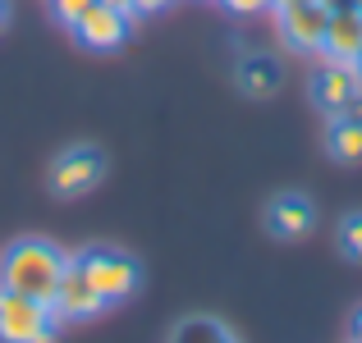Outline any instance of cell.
I'll list each match as a JSON object with an SVG mask.
<instances>
[{
	"instance_id": "cell-1",
	"label": "cell",
	"mask_w": 362,
	"mask_h": 343,
	"mask_svg": "<svg viewBox=\"0 0 362 343\" xmlns=\"http://www.w3.org/2000/svg\"><path fill=\"white\" fill-rule=\"evenodd\" d=\"M69 265V256L46 238H18L0 252V289L23 293V298L51 302L60 289V275Z\"/></svg>"
},
{
	"instance_id": "cell-2",
	"label": "cell",
	"mask_w": 362,
	"mask_h": 343,
	"mask_svg": "<svg viewBox=\"0 0 362 343\" xmlns=\"http://www.w3.org/2000/svg\"><path fill=\"white\" fill-rule=\"evenodd\" d=\"M55 335H60V320L51 302L0 289V343H55Z\"/></svg>"
},
{
	"instance_id": "cell-3",
	"label": "cell",
	"mask_w": 362,
	"mask_h": 343,
	"mask_svg": "<svg viewBox=\"0 0 362 343\" xmlns=\"http://www.w3.org/2000/svg\"><path fill=\"white\" fill-rule=\"evenodd\" d=\"M78 265H83V275L92 279V289L106 298V307L133 298L138 284H142L138 261H133L129 252H119V247H88V252H78Z\"/></svg>"
},
{
	"instance_id": "cell-4",
	"label": "cell",
	"mask_w": 362,
	"mask_h": 343,
	"mask_svg": "<svg viewBox=\"0 0 362 343\" xmlns=\"http://www.w3.org/2000/svg\"><path fill=\"white\" fill-rule=\"evenodd\" d=\"M106 179V156H101L97 147H88V142H78V147L60 151V156L51 160V193L55 197H83L92 193V188Z\"/></svg>"
},
{
	"instance_id": "cell-5",
	"label": "cell",
	"mask_w": 362,
	"mask_h": 343,
	"mask_svg": "<svg viewBox=\"0 0 362 343\" xmlns=\"http://www.w3.org/2000/svg\"><path fill=\"white\" fill-rule=\"evenodd\" d=\"M362 97V73L354 60H335V55H321V64L312 69V101L326 114L349 110Z\"/></svg>"
},
{
	"instance_id": "cell-6",
	"label": "cell",
	"mask_w": 362,
	"mask_h": 343,
	"mask_svg": "<svg viewBox=\"0 0 362 343\" xmlns=\"http://www.w3.org/2000/svg\"><path fill=\"white\" fill-rule=\"evenodd\" d=\"M69 32H74V42L88 46V51H119V46L129 42V32H133V14L97 0V5H92Z\"/></svg>"
},
{
	"instance_id": "cell-7",
	"label": "cell",
	"mask_w": 362,
	"mask_h": 343,
	"mask_svg": "<svg viewBox=\"0 0 362 343\" xmlns=\"http://www.w3.org/2000/svg\"><path fill=\"white\" fill-rule=\"evenodd\" d=\"M51 311H55V320H92V316L106 311V298L92 289V279L83 275L78 256H69V265H64L60 289H55V298H51Z\"/></svg>"
},
{
	"instance_id": "cell-8",
	"label": "cell",
	"mask_w": 362,
	"mask_h": 343,
	"mask_svg": "<svg viewBox=\"0 0 362 343\" xmlns=\"http://www.w3.org/2000/svg\"><path fill=\"white\" fill-rule=\"evenodd\" d=\"M275 14H280V37L293 51H321L326 23H330V9L321 0H293V5L275 9Z\"/></svg>"
},
{
	"instance_id": "cell-9",
	"label": "cell",
	"mask_w": 362,
	"mask_h": 343,
	"mask_svg": "<svg viewBox=\"0 0 362 343\" xmlns=\"http://www.w3.org/2000/svg\"><path fill=\"white\" fill-rule=\"evenodd\" d=\"M262 220H266V234H271V238L293 243V238L312 234V224H317V206H312V197H303V193H275Z\"/></svg>"
},
{
	"instance_id": "cell-10",
	"label": "cell",
	"mask_w": 362,
	"mask_h": 343,
	"mask_svg": "<svg viewBox=\"0 0 362 343\" xmlns=\"http://www.w3.org/2000/svg\"><path fill=\"white\" fill-rule=\"evenodd\" d=\"M326 151L344 165H358L362 160V97L349 110L330 114V128H326Z\"/></svg>"
},
{
	"instance_id": "cell-11",
	"label": "cell",
	"mask_w": 362,
	"mask_h": 343,
	"mask_svg": "<svg viewBox=\"0 0 362 343\" xmlns=\"http://www.w3.org/2000/svg\"><path fill=\"white\" fill-rule=\"evenodd\" d=\"M362 46V14L358 9H330L326 23V42H321V55H335V60H354Z\"/></svg>"
},
{
	"instance_id": "cell-12",
	"label": "cell",
	"mask_w": 362,
	"mask_h": 343,
	"mask_svg": "<svg viewBox=\"0 0 362 343\" xmlns=\"http://www.w3.org/2000/svg\"><path fill=\"white\" fill-rule=\"evenodd\" d=\"M234 78H239V88L247 97L266 101V97H275V88H280V64H275L271 55H243L239 69H234Z\"/></svg>"
},
{
	"instance_id": "cell-13",
	"label": "cell",
	"mask_w": 362,
	"mask_h": 343,
	"mask_svg": "<svg viewBox=\"0 0 362 343\" xmlns=\"http://www.w3.org/2000/svg\"><path fill=\"white\" fill-rule=\"evenodd\" d=\"M170 343H239V339H234V330L221 325L216 316H188V320L175 325Z\"/></svg>"
},
{
	"instance_id": "cell-14",
	"label": "cell",
	"mask_w": 362,
	"mask_h": 343,
	"mask_svg": "<svg viewBox=\"0 0 362 343\" xmlns=\"http://www.w3.org/2000/svg\"><path fill=\"white\" fill-rule=\"evenodd\" d=\"M335 243H339V256H344V261L362 265V211H349L344 220L335 224Z\"/></svg>"
},
{
	"instance_id": "cell-15",
	"label": "cell",
	"mask_w": 362,
	"mask_h": 343,
	"mask_svg": "<svg viewBox=\"0 0 362 343\" xmlns=\"http://www.w3.org/2000/svg\"><path fill=\"white\" fill-rule=\"evenodd\" d=\"M97 5V0H51V14H55V23H64V28H74L88 9Z\"/></svg>"
},
{
	"instance_id": "cell-16",
	"label": "cell",
	"mask_w": 362,
	"mask_h": 343,
	"mask_svg": "<svg viewBox=\"0 0 362 343\" xmlns=\"http://www.w3.org/2000/svg\"><path fill=\"white\" fill-rule=\"evenodd\" d=\"M225 9H230V14H262V9H271V0H221Z\"/></svg>"
},
{
	"instance_id": "cell-17",
	"label": "cell",
	"mask_w": 362,
	"mask_h": 343,
	"mask_svg": "<svg viewBox=\"0 0 362 343\" xmlns=\"http://www.w3.org/2000/svg\"><path fill=\"white\" fill-rule=\"evenodd\" d=\"M175 5V0H129V9H133V18L138 14H165V9Z\"/></svg>"
},
{
	"instance_id": "cell-18",
	"label": "cell",
	"mask_w": 362,
	"mask_h": 343,
	"mask_svg": "<svg viewBox=\"0 0 362 343\" xmlns=\"http://www.w3.org/2000/svg\"><path fill=\"white\" fill-rule=\"evenodd\" d=\"M9 18H14V5H9V0H0V32L9 28Z\"/></svg>"
},
{
	"instance_id": "cell-19",
	"label": "cell",
	"mask_w": 362,
	"mask_h": 343,
	"mask_svg": "<svg viewBox=\"0 0 362 343\" xmlns=\"http://www.w3.org/2000/svg\"><path fill=\"white\" fill-rule=\"evenodd\" d=\"M326 9H358V0H321Z\"/></svg>"
},
{
	"instance_id": "cell-20",
	"label": "cell",
	"mask_w": 362,
	"mask_h": 343,
	"mask_svg": "<svg viewBox=\"0 0 362 343\" xmlns=\"http://www.w3.org/2000/svg\"><path fill=\"white\" fill-rule=\"evenodd\" d=\"M354 339H358V343H362V307H358V311H354Z\"/></svg>"
},
{
	"instance_id": "cell-21",
	"label": "cell",
	"mask_w": 362,
	"mask_h": 343,
	"mask_svg": "<svg viewBox=\"0 0 362 343\" xmlns=\"http://www.w3.org/2000/svg\"><path fill=\"white\" fill-rule=\"evenodd\" d=\"M101 5H115V9H129V0H101ZM133 14V9H129Z\"/></svg>"
},
{
	"instance_id": "cell-22",
	"label": "cell",
	"mask_w": 362,
	"mask_h": 343,
	"mask_svg": "<svg viewBox=\"0 0 362 343\" xmlns=\"http://www.w3.org/2000/svg\"><path fill=\"white\" fill-rule=\"evenodd\" d=\"M284 5H293V0H271V9H284Z\"/></svg>"
},
{
	"instance_id": "cell-23",
	"label": "cell",
	"mask_w": 362,
	"mask_h": 343,
	"mask_svg": "<svg viewBox=\"0 0 362 343\" xmlns=\"http://www.w3.org/2000/svg\"><path fill=\"white\" fill-rule=\"evenodd\" d=\"M354 64H358V73H362V46H358V55H354Z\"/></svg>"
},
{
	"instance_id": "cell-24",
	"label": "cell",
	"mask_w": 362,
	"mask_h": 343,
	"mask_svg": "<svg viewBox=\"0 0 362 343\" xmlns=\"http://www.w3.org/2000/svg\"><path fill=\"white\" fill-rule=\"evenodd\" d=\"M358 14H362V0H358Z\"/></svg>"
},
{
	"instance_id": "cell-25",
	"label": "cell",
	"mask_w": 362,
	"mask_h": 343,
	"mask_svg": "<svg viewBox=\"0 0 362 343\" xmlns=\"http://www.w3.org/2000/svg\"><path fill=\"white\" fill-rule=\"evenodd\" d=\"M354 343H358V339H354Z\"/></svg>"
}]
</instances>
